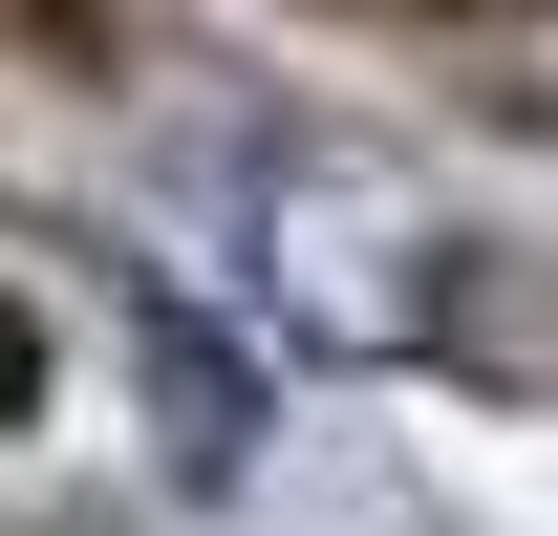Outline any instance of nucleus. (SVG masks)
Wrapping results in <instances>:
<instances>
[{
	"label": "nucleus",
	"instance_id": "f257e3e1",
	"mask_svg": "<svg viewBox=\"0 0 558 536\" xmlns=\"http://www.w3.org/2000/svg\"><path fill=\"white\" fill-rule=\"evenodd\" d=\"M150 387H172V451H194V472L258 451V365H236L215 322H150Z\"/></svg>",
	"mask_w": 558,
	"mask_h": 536
},
{
	"label": "nucleus",
	"instance_id": "f03ea898",
	"mask_svg": "<svg viewBox=\"0 0 558 536\" xmlns=\"http://www.w3.org/2000/svg\"><path fill=\"white\" fill-rule=\"evenodd\" d=\"M0 407H44V322H22V301H0Z\"/></svg>",
	"mask_w": 558,
	"mask_h": 536
}]
</instances>
